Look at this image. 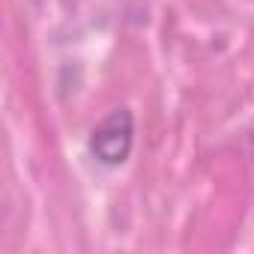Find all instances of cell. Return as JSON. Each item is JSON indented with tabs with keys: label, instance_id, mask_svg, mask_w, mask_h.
Wrapping results in <instances>:
<instances>
[{
	"label": "cell",
	"instance_id": "1",
	"mask_svg": "<svg viewBox=\"0 0 254 254\" xmlns=\"http://www.w3.org/2000/svg\"><path fill=\"white\" fill-rule=\"evenodd\" d=\"M132 144H135V120L129 108L111 111L90 132V153L108 168H117L129 159Z\"/></svg>",
	"mask_w": 254,
	"mask_h": 254
}]
</instances>
